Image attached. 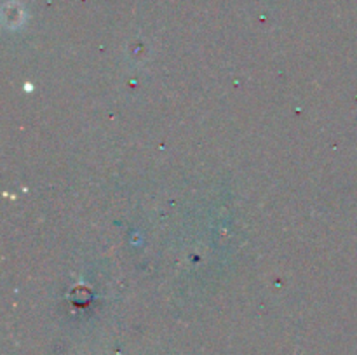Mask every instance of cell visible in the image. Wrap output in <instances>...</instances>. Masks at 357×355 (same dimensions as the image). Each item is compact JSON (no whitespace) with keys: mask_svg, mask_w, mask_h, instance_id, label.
I'll use <instances>...</instances> for the list:
<instances>
[{"mask_svg":"<svg viewBox=\"0 0 357 355\" xmlns=\"http://www.w3.org/2000/svg\"><path fill=\"white\" fill-rule=\"evenodd\" d=\"M2 16H3V23H6L7 26L16 28L24 21V10H23V7H21L20 2H16V0H10V2H7L6 6H3Z\"/></svg>","mask_w":357,"mask_h":355,"instance_id":"1","label":"cell"}]
</instances>
